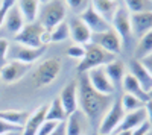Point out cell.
<instances>
[{
    "label": "cell",
    "mask_w": 152,
    "mask_h": 135,
    "mask_svg": "<svg viewBox=\"0 0 152 135\" xmlns=\"http://www.w3.org/2000/svg\"><path fill=\"white\" fill-rule=\"evenodd\" d=\"M76 82H78V106L81 108L87 120L97 129L100 118L113 103V97L97 93L90 85L85 73L79 75V79Z\"/></svg>",
    "instance_id": "cell-1"
},
{
    "label": "cell",
    "mask_w": 152,
    "mask_h": 135,
    "mask_svg": "<svg viewBox=\"0 0 152 135\" xmlns=\"http://www.w3.org/2000/svg\"><path fill=\"white\" fill-rule=\"evenodd\" d=\"M114 59H116L114 55L108 53L102 47L90 43V44L85 46V56L78 62V65H76V73H78V75H84V73L90 71L93 68L104 67V65L110 64Z\"/></svg>",
    "instance_id": "cell-2"
},
{
    "label": "cell",
    "mask_w": 152,
    "mask_h": 135,
    "mask_svg": "<svg viewBox=\"0 0 152 135\" xmlns=\"http://www.w3.org/2000/svg\"><path fill=\"white\" fill-rule=\"evenodd\" d=\"M67 6L64 0H49L47 3H43L38 12V23L46 30H52L59 23L66 21Z\"/></svg>",
    "instance_id": "cell-3"
},
{
    "label": "cell",
    "mask_w": 152,
    "mask_h": 135,
    "mask_svg": "<svg viewBox=\"0 0 152 135\" xmlns=\"http://www.w3.org/2000/svg\"><path fill=\"white\" fill-rule=\"evenodd\" d=\"M62 70V62L59 58H49L38 65L32 75V85L35 88H44L59 76Z\"/></svg>",
    "instance_id": "cell-4"
},
{
    "label": "cell",
    "mask_w": 152,
    "mask_h": 135,
    "mask_svg": "<svg viewBox=\"0 0 152 135\" xmlns=\"http://www.w3.org/2000/svg\"><path fill=\"white\" fill-rule=\"evenodd\" d=\"M125 114L126 112H125V109L120 103V99L113 100L111 106L107 109L104 117L100 118V123L97 126V134H100V135H113L114 132H116V129L119 128V125L122 123Z\"/></svg>",
    "instance_id": "cell-5"
},
{
    "label": "cell",
    "mask_w": 152,
    "mask_h": 135,
    "mask_svg": "<svg viewBox=\"0 0 152 135\" xmlns=\"http://www.w3.org/2000/svg\"><path fill=\"white\" fill-rule=\"evenodd\" d=\"M43 30H44L43 26L38 21L26 23L23 26V29L14 36V43L21 44V46H26V47H31V49L43 47V43H41V33H43Z\"/></svg>",
    "instance_id": "cell-6"
},
{
    "label": "cell",
    "mask_w": 152,
    "mask_h": 135,
    "mask_svg": "<svg viewBox=\"0 0 152 135\" xmlns=\"http://www.w3.org/2000/svg\"><path fill=\"white\" fill-rule=\"evenodd\" d=\"M46 52V47H38V49H31L21 44H11L9 50H8V59L9 61H17V62H23V64H34L35 61H38Z\"/></svg>",
    "instance_id": "cell-7"
},
{
    "label": "cell",
    "mask_w": 152,
    "mask_h": 135,
    "mask_svg": "<svg viewBox=\"0 0 152 135\" xmlns=\"http://www.w3.org/2000/svg\"><path fill=\"white\" fill-rule=\"evenodd\" d=\"M113 29L116 30V33L120 36L122 43H129L132 38V29H131V14L129 11L126 9V6H120L117 8L116 14L113 17L111 21Z\"/></svg>",
    "instance_id": "cell-8"
},
{
    "label": "cell",
    "mask_w": 152,
    "mask_h": 135,
    "mask_svg": "<svg viewBox=\"0 0 152 135\" xmlns=\"http://www.w3.org/2000/svg\"><path fill=\"white\" fill-rule=\"evenodd\" d=\"M91 43L102 47L104 50H107L108 53L111 55H119L122 52V47H123V43L120 40V36L116 33L113 28L105 30V32H99V33H93L91 35Z\"/></svg>",
    "instance_id": "cell-9"
},
{
    "label": "cell",
    "mask_w": 152,
    "mask_h": 135,
    "mask_svg": "<svg viewBox=\"0 0 152 135\" xmlns=\"http://www.w3.org/2000/svg\"><path fill=\"white\" fill-rule=\"evenodd\" d=\"M31 68H32L31 64L9 61V62H6L2 68H0V81H2L3 83H8V85L15 83V82L21 81L24 76H26Z\"/></svg>",
    "instance_id": "cell-10"
},
{
    "label": "cell",
    "mask_w": 152,
    "mask_h": 135,
    "mask_svg": "<svg viewBox=\"0 0 152 135\" xmlns=\"http://www.w3.org/2000/svg\"><path fill=\"white\" fill-rule=\"evenodd\" d=\"M87 78H88V82L90 85L100 94L104 96H113L114 91H116V87L111 83V81L108 79L107 73L104 70V67H97V68H93L90 71L85 73Z\"/></svg>",
    "instance_id": "cell-11"
},
{
    "label": "cell",
    "mask_w": 152,
    "mask_h": 135,
    "mask_svg": "<svg viewBox=\"0 0 152 135\" xmlns=\"http://www.w3.org/2000/svg\"><path fill=\"white\" fill-rule=\"evenodd\" d=\"M79 18L87 24V28L91 30V33H99V32H105V30L111 29V24L100 17L93 9L91 5H88L82 14H79Z\"/></svg>",
    "instance_id": "cell-12"
},
{
    "label": "cell",
    "mask_w": 152,
    "mask_h": 135,
    "mask_svg": "<svg viewBox=\"0 0 152 135\" xmlns=\"http://www.w3.org/2000/svg\"><path fill=\"white\" fill-rule=\"evenodd\" d=\"M59 100L61 105L64 108V111L67 115L73 114L78 109V82L76 81H70L64 88L59 93Z\"/></svg>",
    "instance_id": "cell-13"
},
{
    "label": "cell",
    "mask_w": 152,
    "mask_h": 135,
    "mask_svg": "<svg viewBox=\"0 0 152 135\" xmlns=\"http://www.w3.org/2000/svg\"><path fill=\"white\" fill-rule=\"evenodd\" d=\"M69 28H70V38L75 44L87 46V44L91 43V35L93 33L79 17L72 18L69 21Z\"/></svg>",
    "instance_id": "cell-14"
},
{
    "label": "cell",
    "mask_w": 152,
    "mask_h": 135,
    "mask_svg": "<svg viewBox=\"0 0 152 135\" xmlns=\"http://www.w3.org/2000/svg\"><path fill=\"white\" fill-rule=\"evenodd\" d=\"M128 73L135 78V81L140 83L143 91H149L152 88V75L148 71V68L142 64V61L138 59H131L128 64Z\"/></svg>",
    "instance_id": "cell-15"
},
{
    "label": "cell",
    "mask_w": 152,
    "mask_h": 135,
    "mask_svg": "<svg viewBox=\"0 0 152 135\" xmlns=\"http://www.w3.org/2000/svg\"><path fill=\"white\" fill-rule=\"evenodd\" d=\"M131 29L132 36L140 38L149 30H152V11L131 14Z\"/></svg>",
    "instance_id": "cell-16"
},
{
    "label": "cell",
    "mask_w": 152,
    "mask_h": 135,
    "mask_svg": "<svg viewBox=\"0 0 152 135\" xmlns=\"http://www.w3.org/2000/svg\"><path fill=\"white\" fill-rule=\"evenodd\" d=\"M47 108L49 105H41L38 106L35 111L29 115L28 121L24 123L23 126V131H21V135H37L38 129H40V126L46 121V112H47Z\"/></svg>",
    "instance_id": "cell-17"
},
{
    "label": "cell",
    "mask_w": 152,
    "mask_h": 135,
    "mask_svg": "<svg viewBox=\"0 0 152 135\" xmlns=\"http://www.w3.org/2000/svg\"><path fill=\"white\" fill-rule=\"evenodd\" d=\"M145 121H148V114H146L145 108L137 109V111H132V112H126L123 120H122V123L116 129V132H120V131H134L135 128L143 125ZM116 132H114V134H116Z\"/></svg>",
    "instance_id": "cell-18"
},
{
    "label": "cell",
    "mask_w": 152,
    "mask_h": 135,
    "mask_svg": "<svg viewBox=\"0 0 152 135\" xmlns=\"http://www.w3.org/2000/svg\"><path fill=\"white\" fill-rule=\"evenodd\" d=\"M87 121L88 120L84 115V112L81 109H76L73 114L67 115L66 118V135H82Z\"/></svg>",
    "instance_id": "cell-19"
},
{
    "label": "cell",
    "mask_w": 152,
    "mask_h": 135,
    "mask_svg": "<svg viewBox=\"0 0 152 135\" xmlns=\"http://www.w3.org/2000/svg\"><path fill=\"white\" fill-rule=\"evenodd\" d=\"M24 24H26V21H24V18H23V15H21L18 6L14 5V6L8 11V14H6V17H5V21H3L5 29H6L9 33H12V35L15 36V35L23 29Z\"/></svg>",
    "instance_id": "cell-20"
},
{
    "label": "cell",
    "mask_w": 152,
    "mask_h": 135,
    "mask_svg": "<svg viewBox=\"0 0 152 135\" xmlns=\"http://www.w3.org/2000/svg\"><path fill=\"white\" fill-rule=\"evenodd\" d=\"M90 5L93 6V9L97 14L104 20H107L110 24H111L113 17H114V14H116V11L119 8V3L116 0H90Z\"/></svg>",
    "instance_id": "cell-21"
},
{
    "label": "cell",
    "mask_w": 152,
    "mask_h": 135,
    "mask_svg": "<svg viewBox=\"0 0 152 135\" xmlns=\"http://www.w3.org/2000/svg\"><path fill=\"white\" fill-rule=\"evenodd\" d=\"M104 70H105L108 79L111 81V83L114 85V87L122 85V81L126 75V67H125V64L122 62V61H119V59L111 61L110 64L104 65Z\"/></svg>",
    "instance_id": "cell-22"
},
{
    "label": "cell",
    "mask_w": 152,
    "mask_h": 135,
    "mask_svg": "<svg viewBox=\"0 0 152 135\" xmlns=\"http://www.w3.org/2000/svg\"><path fill=\"white\" fill-rule=\"evenodd\" d=\"M122 87H123V90H125L126 94L135 96L137 99H140V100L145 102V103L149 100L148 93L143 91V88L140 87V83H138V82L135 81V78L131 76L129 73H126V75H125V78H123V81H122Z\"/></svg>",
    "instance_id": "cell-23"
},
{
    "label": "cell",
    "mask_w": 152,
    "mask_h": 135,
    "mask_svg": "<svg viewBox=\"0 0 152 135\" xmlns=\"http://www.w3.org/2000/svg\"><path fill=\"white\" fill-rule=\"evenodd\" d=\"M40 5L41 3L38 0H17V6L26 23H34L38 18Z\"/></svg>",
    "instance_id": "cell-24"
},
{
    "label": "cell",
    "mask_w": 152,
    "mask_h": 135,
    "mask_svg": "<svg viewBox=\"0 0 152 135\" xmlns=\"http://www.w3.org/2000/svg\"><path fill=\"white\" fill-rule=\"evenodd\" d=\"M29 115V111H24V109H3V111H0V120L21 128L28 121Z\"/></svg>",
    "instance_id": "cell-25"
},
{
    "label": "cell",
    "mask_w": 152,
    "mask_h": 135,
    "mask_svg": "<svg viewBox=\"0 0 152 135\" xmlns=\"http://www.w3.org/2000/svg\"><path fill=\"white\" fill-rule=\"evenodd\" d=\"M152 53V30L145 33L143 36L138 38V43L135 46V52H134V59L142 61L148 55Z\"/></svg>",
    "instance_id": "cell-26"
},
{
    "label": "cell",
    "mask_w": 152,
    "mask_h": 135,
    "mask_svg": "<svg viewBox=\"0 0 152 135\" xmlns=\"http://www.w3.org/2000/svg\"><path fill=\"white\" fill-rule=\"evenodd\" d=\"M66 118H67V114H66L64 108H62V105H61L59 97H55V99L52 100V103H50L49 108H47L46 120L47 121H56V123H59V121H66Z\"/></svg>",
    "instance_id": "cell-27"
},
{
    "label": "cell",
    "mask_w": 152,
    "mask_h": 135,
    "mask_svg": "<svg viewBox=\"0 0 152 135\" xmlns=\"http://www.w3.org/2000/svg\"><path fill=\"white\" fill-rule=\"evenodd\" d=\"M69 38H70V28H69L67 21L59 23L56 28L50 30V40H52V43H62Z\"/></svg>",
    "instance_id": "cell-28"
},
{
    "label": "cell",
    "mask_w": 152,
    "mask_h": 135,
    "mask_svg": "<svg viewBox=\"0 0 152 135\" xmlns=\"http://www.w3.org/2000/svg\"><path fill=\"white\" fill-rule=\"evenodd\" d=\"M120 103L125 109V112H132V111H137V109H142L145 108V102H142L140 99H137L135 96H131V94H123L120 97Z\"/></svg>",
    "instance_id": "cell-29"
},
{
    "label": "cell",
    "mask_w": 152,
    "mask_h": 135,
    "mask_svg": "<svg viewBox=\"0 0 152 135\" xmlns=\"http://www.w3.org/2000/svg\"><path fill=\"white\" fill-rule=\"evenodd\" d=\"M125 6L129 14L152 11V0H125Z\"/></svg>",
    "instance_id": "cell-30"
},
{
    "label": "cell",
    "mask_w": 152,
    "mask_h": 135,
    "mask_svg": "<svg viewBox=\"0 0 152 135\" xmlns=\"http://www.w3.org/2000/svg\"><path fill=\"white\" fill-rule=\"evenodd\" d=\"M64 3H66L67 9H72L75 14L79 15L90 5V0H64Z\"/></svg>",
    "instance_id": "cell-31"
},
{
    "label": "cell",
    "mask_w": 152,
    "mask_h": 135,
    "mask_svg": "<svg viewBox=\"0 0 152 135\" xmlns=\"http://www.w3.org/2000/svg\"><path fill=\"white\" fill-rule=\"evenodd\" d=\"M67 55L70 56V58H73V59H82L84 56H85V46H82V44H72L69 49H67Z\"/></svg>",
    "instance_id": "cell-32"
},
{
    "label": "cell",
    "mask_w": 152,
    "mask_h": 135,
    "mask_svg": "<svg viewBox=\"0 0 152 135\" xmlns=\"http://www.w3.org/2000/svg\"><path fill=\"white\" fill-rule=\"evenodd\" d=\"M9 41L6 38H0V68L6 64L8 59V50H9Z\"/></svg>",
    "instance_id": "cell-33"
},
{
    "label": "cell",
    "mask_w": 152,
    "mask_h": 135,
    "mask_svg": "<svg viewBox=\"0 0 152 135\" xmlns=\"http://www.w3.org/2000/svg\"><path fill=\"white\" fill-rule=\"evenodd\" d=\"M23 128L17 126V125H11L8 121L0 120V135H5V134H11V132H21Z\"/></svg>",
    "instance_id": "cell-34"
},
{
    "label": "cell",
    "mask_w": 152,
    "mask_h": 135,
    "mask_svg": "<svg viewBox=\"0 0 152 135\" xmlns=\"http://www.w3.org/2000/svg\"><path fill=\"white\" fill-rule=\"evenodd\" d=\"M58 123L56 121H44V123L40 126V129H38V132H37V135H49L50 132H52L53 129H55V126H56Z\"/></svg>",
    "instance_id": "cell-35"
},
{
    "label": "cell",
    "mask_w": 152,
    "mask_h": 135,
    "mask_svg": "<svg viewBox=\"0 0 152 135\" xmlns=\"http://www.w3.org/2000/svg\"><path fill=\"white\" fill-rule=\"evenodd\" d=\"M49 135H66V121H59Z\"/></svg>",
    "instance_id": "cell-36"
},
{
    "label": "cell",
    "mask_w": 152,
    "mask_h": 135,
    "mask_svg": "<svg viewBox=\"0 0 152 135\" xmlns=\"http://www.w3.org/2000/svg\"><path fill=\"white\" fill-rule=\"evenodd\" d=\"M142 64H143V65L148 68V71L152 75V53H151V55H148L146 58H143V59H142Z\"/></svg>",
    "instance_id": "cell-37"
},
{
    "label": "cell",
    "mask_w": 152,
    "mask_h": 135,
    "mask_svg": "<svg viewBox=\"0 0 152 135\" xmlns=\"http://www.w3.org/2000/svg\"><path fill=\"white\" fill-rule=\"evenodd\" d=\"M145 109H146V114H148V121H149V125L152 126V100L146 102Z\"/></svg>",
    "instance_id": "cell-38"
},
{
    "label": "cell",
    "mask_w": 152,
    "mask_h": 135,
    "mask_svg": "<svg viewBox=\"0 0 152 135\" xmlns=\"http://www.w3.org/2000/svg\"><path fill=\"white\" fill-rule=\"evenodd\" d=\"M114 135H132V131H120V132H116Z\"/></svg>",
    "instance_id": "cell-39"
},
{
    "label": "cell",
    "mask_w": 152,
    "mask_h": 135,
    "mask_svg": "<svg viewBox=\"0 0 152 135\" xmlns=\"http://www.w3.org/2000/svg\"><path fill=\"white\" fill-rule=\"evenodd\" d=\"M148 97H149V100H152V88L148 91Z\"/></svg>",
    "instance_id": "cell-40"
},
{
    "label": "cell",
    "mask_w": 152,
    "mask_h": 135,
    "mask_svg": "<svg viewBox=\"0 0 152 135\" xmlns=\"http://www.w3.org/2000/svg\"><path fill=\"white\" fill-rule=\"evenodd\" d=\"M5 135H21V132H11V134H5Z\"/></svg>",
    "instance_id": "cell-41"
},
{
    "label": "cell",
    "mask_w": 152,
    "mask_h": 135,
    "mask_svg": "<svg viewBox=\"0 0 152 135\" xmlns=\"http://www.w3.org/2000/svg\"><path fill=\"white\" fill-rule=\"evenodd\" d=\"M38 2H40V3H47L49 0H38Z\"/></svg>",
    "instance_id": "cell-42"
},
{
    "label": "cell",
    "mask_w": 152,
    "mask_h": 135,
    "mask_svg": "<svg viewBox=\"0 0 152 135\" xmlns=\"http://www.w3.org/2000/svg\"><path fill=\"white\" fill-rule=\"evenodd\" d=\"M146 135H152V132H151V131H149V132H148V134H146Z\"/></svg>",
    "instance_id": "cell-43"
},
{
    "label": "cell",
    "mask_w": 152,
    "mask_h": 135,
    "mask_svg": "<svg viewBox=\"0 0 152 135\" xmlns=\"http://www.w3.org/2000/svg\"><path fill=\"white\" fill-rule=\"evenodd\" d=\"M0 3H2V0H0Z\"/></svg>",
    "instance_id": "cell-44"
},
{
    "label": "cell",
    "mask_w": 152,
    "mask_h": 135,
    "mask_svg": "<svg viewBox=\"0 0 152 135\" xmlns=\"http://www.w3.org/2000/svg\"><path fill=\"white\" fill-rule=\"evenodd\" d=\"M97 135H100V134H97Z\"/></svg>",
    "instance_id": "cell-45"
},
{
    "label": "cell",
    "mask_w": 152,
    "mask_h": 135,
    "mask_svg": "<svg viewBox=\"0 0 152 135\" xmlns=\"http://www.w3.org/2000/svg\"><path fill=\"white\" fill-rule=\"evenodd\" d=\"M116 2H117V0H116Z\"/></svg>",
    "instance_id": "cell-46"
}]
</instances>
